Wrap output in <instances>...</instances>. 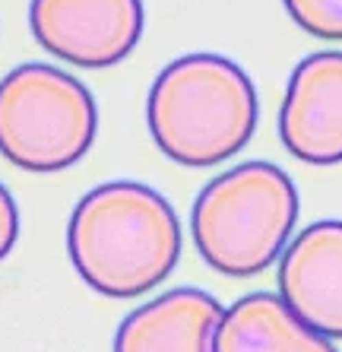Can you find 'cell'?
Returning <instances> with one entry per match:
<instances>
[{
    "label": "cell",
    "mask_w": 342,
    "mask_h": 352,
    "mask_svg": "<svg viewBox=\"0 0 342 352\" xmlns=\"http://www.w3.org/2000/svg\"><path fill=\"white\" fill-rule=\"evenodd\" d=\"M19 238V210H16V200L10 194L3 184H0V261L13 251Z\"/></svg>",
    "instance_id": "obj_11"
},
{
    "label": "cell",
    "mask_w": 342,
    "mask_h": 352,
    "mask_svg": "<svg viewBox=\"0 0 342 352\" xmlns=\"http://www.w3.org/2000/svg\"><path fill=\"white\" fill-rule=\"evenodd\" d=\"M212 352H336V346L304 327L279 295L251 292L222 314Z\"/></svg>",
    "instance_id": "obj_9"
},
{
    "label": "cell",
    "mask_w": 342,
    "mask_h": 352,
    "mask_svg": "<svg viewBox=\"0 0 342 352\" xmlns=\"http://www.w3.org/2000/svg\"><path fill=\"white\" fill-rule=\"evenodd\" d=\"M298 222V190L273 162H241L194 200V245L216 273L251 279L282 257Z\"/></svg>",
    "instance_id": "obj_3"
},
{
    "label": "cell",
    "mask_w": 342,
    "mask_h": 352,
    "mask_svg": "<svg viewBox=\"0 0 342 352\" xmlns=\"http://www.w3.org/2000/svg\"><path fill=\"white\" fill-rule=\"evenodd\" d=\"M298 29L314 38L342 41V0H282Z\"/></svg>",
    "instance_id": "obj_10"
},
{
    "label": "cell",
    "mask_w": 342,
    "mask_h": 352,
    "mask_svg": "<svg viewBox=\"0 0 342 352\" xmlns=\"http://www.w3.org/2000/svg\"><path fill=\"white\" fill-rule=\"evenodd\" d=\"M143 0H32L29 29L41 48L80 67L108 70L143 38Z\"/></svg>",
    "instance_id": "obj_5"
},
{
    "label": "cell",
    "mask_w": 342,
    "mask_h": 352,
    "mask_svg": "<svg viewBox=\"0 0 342 352\" xmlns=\"http://www.w3.org/2000/svg\"><path fill=\"white\" fill-rule=\"evenodd\" d=\"M260 118L253 80L222 54H184L155 76L146 124L171 162L212 168L251 143Z\"/></svg>",
    "instance_id": "obj_2"
},
{
    "label": "cell",
    "mask_w": 342,
    "mask_h": 352,
    "mask_svg": "<svg viewBox=\"0 0 342 352\" xmlns=\"http://www.w3.org/2000/svg\"><path fill=\"white\" fill-rule=\"evenodd\" d=\"M222 314L216 295L194 286L171 289L121 320L114 352H212Z\"/></svg>",
    "instance_id": "obj_8"
},
{
    "label": "cell",
    "mask_w": 342,
    "mask_h": 352,
    "mask_svg": "<svg viewBox=\"0 0 342 352\" xmlns=\"http://www.w3.org/2000/svg\"><path fill=\"white\" fill-rule=\"evenodd\" d=\"M279 137L308 165L342 162V51L308 54L288 76Z\"/></svg>",
    "instance_id": "obj_6"
},
{
    "label": "cell",
    "mask_w": 342,
    "mask_h": 352,
    "mask_svg": "<svg viewBox=\"0 0 342 352\" xmlns=\"http://www.w3.org/2000/svg\"><path fill=\"white\" fill-rule=\"evenodd\" d=\"M181 222L159 190L139 181L98 184L70 213L67 251L86 286L108 298L152 292L181 261Z\"/></svg>",
    "instance_id": "obj_1"
},
{
    "label": "cell",
    "mask_w": 342,
    "mask_h": 352,
    "mask_svg": "<svg viewBox=\"0 0 342 352\" xmlns=\"http://www.w3.org/2000/svg\"><path fill=\"white\" fill-rule=\"evenodd\" d=\"M92 92L51 64H19L0 80V156L32 175H57L92 149Z\"/></svg>",
    "instance_id": "obj_4"
},
{
    "label": "cell",
    "mask_w": 342,
    "mask_h": 352,
    "mask_svg": "<svg viewBox=\"0 0 342 352\" xmlns=\"http://www.w3.org/2000/svg\"><path fill=\"white\" fill-rule=\"evenodd\" d=\"M279 298L304 327L342 340V219L310 222L279 261Z\"/></svg>",
    "instance_id": "obj_7"
}]
</instances>
